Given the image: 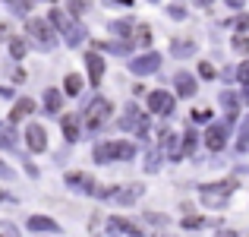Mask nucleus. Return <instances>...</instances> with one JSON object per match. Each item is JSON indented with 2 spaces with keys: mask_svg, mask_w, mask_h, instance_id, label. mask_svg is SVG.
<instances>
[{
  "mask_svg": "<svg viewBox=\"0 0 249 237\" xmlns=\"http://www.w3.org/2000/svg\"><path fill=\"white\" fill-rule=\"evenodd\" d=\"M133 155H136V146H133V142H120V139L101 142V146L91 149V158H95L98 164H107V161H114V158H120V161H129Z\"/></svg>",
  "mask_w": 249,
  "mask_h": 237,
  "instance_id": "nucleus-1",
  "label": "nucleus"
},
{
  "mask_svg": "<svg viewBox=\"0 0 249 237\" xmlns=\"http://www.w3.org/2000/svg\"><path fill=\"white\" fill-rule=\"evenodd\" d=\"M142 193H145V183H126V187H117V190H104V199L120 202V206H133Z\"/></svg>",
  "mask_w": 249,
  "mask_h": 237,
  "instance_id": "nucleus-2",
  "label": "nucleus"
},
{
  "mask_svg": "<svg viewBox=\"0 0 249 237\" xmlns=\"http://www.w3.org/2000/svg\"><path fill=\"white\" fill-rule=\"evenodd\" d=\"M110 111H114V108H110L107 98H101V95L91 98L89 108H85V120H89V127H91V130H98V127H101V123L110 117Z\"/></svg>",
  "mask_w": 249,
  "mask_h": 237,
  "instance_id": "nucleus-3",
  "label": "nucleus"
},
{
  "mask_svg": "<svg viewBox=\"0 0 249 237\" xmlns=\"http://www.w3.org/2000/svg\"><path fill=\"white\" fill-rule=\"evenodd\" d=\"M25 29H29V35L35 38L38 44H41V48H54L57 44V38H54V32H51V22H44V19H38V16H32L29 19V25H25Z\"/></svg>",
  "mask_w": 249,
  "mask_h": 237,
  "instance_id": "nucleus-4",
  "label": "nucleus"
},
{
  "mask_svg": "<svg viewBox=\"0 0 249 237\" xmlns=\"http://www.w3.org/2000/svg\"><path fill=\"white\" fill-rule=\"evenodd\" d=\"M67 183H70L73 190H79V193H89V196H104V190L98 187V180H91L89 174H79V171L67 174Z\"/></svg>",
  "mask_w": 249,
  "mask_h": 237,
  "instance_id": "nucleus-5",
  "label": "nucleus"
},
{
  "mask_svg": "<svg viewBox=\"0 0 249 237\" xmlns=\"http://www.w3.org/2000/svg\"><path fill=\"white\" fill-rule=\"evenodd\" d=\"M107 234L110 237H145L139 225H133V221H126V218H117V215L107 218Z\"/></svg>",
  "mask_w": 249,
  "mask_h": 237,
  "instance_id": "nucleus-6",
  "label": "nucleus"
},
{
  "mask_svg": "<svg viewBox=\"0 0 249 237\" xmlns=\"http://www.w3.org/2000/svg\"><path fill=\"white\" fill-rule=\"evenodd\" d=\"M158 67H161V57L155 54V51H148V54L133 57V60H129V70H133L136 76H148V73H155Z\"/></svg>",
  "mask_w": 249,
  "mask_h": 237,
  "instance_id": "nucleus-7",
  "label": "nucleus"
},
{
  "mask_svg": "<svg viewBox=\"0 0 249 237\" xmlns=\"http://www.w3.org/2000/svg\"><path fill=\"white\" fill-rule=\"evenodd\" d=\"M148 108H152L155 114H174V95H170L167 89H155L152 95H148Z\"/></svg>",
  "mask_w": 249,
  "mask_h": 237,
  "instance_id": "nucleus-8",
  "label": "nucleus"
},
{
  "mask_svg": "<svg viewBox=\"0 0 249 237\" xmlns=\"http://www.w3.org/2000/svg\"><path fill=\"white\" fill-rule=\"evenodd\" d=\"M25 142H29L32 152H44L48 149V133H44L41 123H29L25 127Z\"/></svg>",
  "mask_w": 249,
  "mask_h": 237,
  "instance_id": "nucleus-9",
  "label": "nucleus"
},
{
  "mask_svg": "<svg viewBox=\"0 0 249 237\" xmlns=\"http://www.w3.org/2000/svg\"><path fill=\"white\" fill-rule=\"evenodd\" d=\"M193 54H196V38L186 35L170 38V57H193Z\"/></svg>",
  "mask_w": 249,
  "mask_h": 237,
  "instance_id": "nucleus-10",
  "label": "nucleus"
},
{
  "mask_svg": "<svg viewBox=\"0 0 249 237\" xmlns=\"http://www.w3.org/2000/svg\"><path fill=\"white\" fill-rule=\"evenodd\" d=\"M29 231H35V234H57L60 225H57L54 218H48V215H32L29 218Z\"/></svg>",
  "mask_w": 249,
  "mask_h": 237,
  "instance_id": "nucleus-11",
  "label": "nucleus"
},
{
  "mask_svg": "<svg viewBox=\"0 0 249 237\" xmlns=\"http://www.w3.org/2000/svg\"><path fill=\"white\" fill-rule=\"evenodd\" d=\"M85 67H89L91 85H98V82H101V76H104V57L98 54V51H91V54H85Z\"/></svg>",
  "mask_w": 249,
  "mask_h": 237,
  "instance_id": "nucleus-12",
  "label": "nucleus"
},
{
  "mask_svg": "<svg viewBox=\"0 0 249 237\" xmlns=\"http://www.w3.org/2000/svg\"><path fill=\"white\" fill-rule=\"evenodd\" d=\"M237 190V180H218V183H202L199 193H214V196H231Z\"/></svg>",
  "mask_w": 249,
  "mask_h": 237,
  "instance_id": "nucleus-13",
  "label": "nucleus"
},
{
  "mask_svg": "<svg viewBox=\"0 0 249 237\" xmlns=\"http://www.w3.org/2000/svg\"><path fill=\"white\" fill-rule=\"evenodd\" d=\"M205 142H208L212 152H221V149L227 146V127H212V130H208V136H205Z\"/></svg>",
  "mask_w": 249,
  "mask_h": 237,
  "instance_id": "nucleus-14",
  "label": "nucleus"
},
{
  "mask_svg": "<svg viewBox=\"0 0 249 237\" xmlns=\"http://www.w3.org/2000/svg\"><path fill=\"white\" fill-rule=\"evenodd\" d=\"M164 155L170 158V161H180L183 152H180V142H177V133H170V130H164Z\"/></svg>",
  "mask_w": 249,
  "mask_h": 237,
  "instance_id": "nucleus-15",
  "label": "nucleus"
},
{
  "mask_svg": "<svg viewBox=\"0 0 249 237\" xmlns=\"http://www.w3.org/2000/svg\"><path fill=\"white\" fill-rule=\"evenodd\" d=\"M60 108H63V95L57 89H48L44 92V111H48V114H57Z\"/></svg>",
  "mask_w": 249,
  "mask_h": 237,
  "instance_id": "nucleus-16",
  "label": "nucleus"
},
{
  "mask_svg": "<svg viewBox=\"0 0 249 237\" xmlns=\"http://www.w3.org/2000/svg\"><path fill=\"white\" fill-rule=\"evenodd\" d=\"M177 92H180L183 98L196 95V79L189 76V73H177Z\"/></svg>",
  "mask_w": 249,
  "mask_h": 237,
  "instance_id": "nucleus-17",
  "label": "nucleus"
},
{
  "mask_svg": "<svg viewBox=\"0 0 249 237\" xmlns=\"http://www.w3.org/2000/svg\"><path fill=\"white\" fill-rule=\"evenodd\" d=\"M32 111H35V101H32V98H19V101H16V108H13V114H10V120H19V117H29Z\"/></svg>",
  "mask_w": 249,
  "mask_h": 237,
  "instance_id": "nucleus-18",
  "label": "nucleus"
},
{
  "mask_svg": "<svg viewBox=\"0 0 249 237\" xmlns=\"http://www.w3.org/2000/svg\"><path fill=\"white\" fill-rule=\"evenodd\" d=\"M79 89H82V76H79V73H70L67 79H63V92H67L70 98L79 95Z\"/></svg>",
  "mask_w": 249,
  "mask_h": 237,
  "instance_id": "nucleus-19",
  "label": "nucleus"
},
{
  "mask_svg": "<svg viewBox=\"0 0 249 237\" xmlns=\"http://www.w3.org/2000/svg\"><path fill=\"white\" fill-rule=\"evenodd\" d=\"M63 136H67V142L79 139V123H76V117H63Z\"/></svg>",
  "mask_w": 249,
  "mask_h": 237,
  "instance_id": "nucleus-20",
  "label": "nucleus"
},
{
  "mask_svg": "<svg viewBox=\"0 0 249 237\" xmlns=\"http://www.w3.org/2000/svg\"><path fill=\"white\" fill-rule=\"evenodd\" d=\"M51 22H54L57 29L63 32V35H67V32H70V25H73V22H70V16H67L63 10H51Z\"/></svg>",
  "mask_w": 249,
  "mask_h": 237,
  "instance_id": "nucleus-21",
  "label": "nucleus"
},
{
  "mask_svg": "<svg viewBox=\"0 0 249 237\" xmlns=\"http://www.w3.org/2000/svg\"><path fill=\"white\" fill-rule=\"evenodd\" d=\"M82 41H85V29H82V25H70L67 44H70V48H76V44H82Z\"/></svg>",
  "mask_w": 249,
  "mask_h": 237,
  "instance_id": "nucleus-22",
  "label": "nucleus"
},
{
  "mask_svg": "<svg viewBox=\"0 0 249 237\" xmlns=\"http://www.w3.org/2000/svg\"><path fill=\"white\" fill-rule=\"evenodd\" d=\"M221 104H224L227 108V114H237V95H233V92H221Z\"/></svg>",
  "mask_w": 249,
  "mask_h": 237,
  "instance_id": "nucleus-23",
  "label": "nucleus"
},
{
  "mask_svg": "<svg viewBox=\"0 0 249 237\" xmlns=\"http://www.w3.org/2000/svg\"><path fill=\"white\" fill-rule=\"evenodd\" d=\"M202 225H218V221H205V218H199V215H186V218H183V228H186V231L202 228Z\"/></svg>",
  "mask_w": 249,
  "mask_h": 237,
  "instance_id": "nucleus-24",
  "label": "nucleus"
},
{
  "mask_svg": "<svg viewBox=\"0 0 249 237\" xmlns=\"http://www.w3.org/2000/svg\"><path fill=\"white\" fill-rule=\"evenodd\" d=\"M6 3H10V10L16 13V16H25V13H29V0H6Z\"/></svg>",
  "mask_w": 249,
  "mask_h": 237,
  "instance_id": "nucleus-25",
  "label": "nucleus"
},
{
  "mask_svg": "<svg viewBox=\"0 0 249 237\" xmlns=\"http://www.w3.org/2000/svg\"><path fill=\"white\" fill-rule=\"evenodd\" d=\"M145 158H148V161H145V171H148V174H155V171L161 168V155L158 152H148Z\"/></svg>",
  "mask_w": 249,
  "mask_h": 237,
  "instance_id": "nucleus-26",
  "label": "nucleus"
},
{
  "mask_svg": "<svg viewBox=\"0 0 249 237\" xmlns=\"http://www.w3.org/2000/svg\"><path fill=\"white\" fill-rule=\"evenodd\" d=\"M145 221H148V225H167V215L164 212H145Z\"/></svg>",
  "mask_w": 249,
  "mask_h": 237,
  "instance_id": "nucleus-27",
  "label": "nucleus"
},
{
  "mask_svg": "<svg viewBox=\"0 0 249 237\" xmlns=\"http://www.w3.org/2000/svg\"><path fill=\"white\" fill-rule=\"evenodd\" d=\"M16 146V139H13V130H3L0 133V149H13Z\"/></svg>",
  "mask_w": 249,
  "mask_h": 237,
  "instance_id": "nucleus-28",
  "label": "nucleus"
},
{
  "mask_svg": "<svg viewBox=\"0 0 249 237\" xmlns=\"http://www.w3.org/2000/svg\"><path fill=\"white\" fill-rule=\"evenodd\" d=\"M10 51H13V57H25V41L13 38V41H10Z\"/></svg>",
  "mask_w": 249,
  "mask_h": 237,
  "instance_id": "nucleus-29",
  "label": "nucleus"
},
{
  "mask_svg": "<svg viewBox=\"0 0 249 237\" xmlns=\"http://www.w3.org/2000/svg\"><path fill=\"white\" fill-rule=\"evenodd\" d=\"M110 32H114V35H123V38H126V35H129V22H110Z\"/></svg>",
  "mask_w": 249,
  "mask_h": 237,
  "instance_id": "nucleus-30",
  "label": "nucleus"
},
{
  "mask_svg": "<svg viewBox=\"0 0 249 237\" xmlns=\"http://www.w3.org/2000/svg\"><path fill=\"white\" fill-rule=\"evenodd\" d=\"M233 48H237L240 54H249V38H243V35H237V38H233Z\"/></svg>",
  "mask_w": 249,
  "mask_h": 237,
  "instance_id": "nucleus-31",
  "label": "nucleus"
},
{
  "mask_svg": "<svg viewBox=\"0 0 249 237\" xmlns=\"http://www.w3.org/2000/svg\"><path fill=\"white\" fill-rule=\"evenodd\" d=\"M237 76H240V82H243V85H249V60H243V63H240Z\"/></svg>",
  "mask_w": 249,
  "mask_h": 237,
  "instance_id": "nucleus-32",
  "label": "nucleus"
},
{
  "mask_svg": "<svg viewBox=\"0 0 249 237\" xmlns=\"http://www.w3.org/2000/svg\"><path fill=\"white\" fill-rule=\"evenodd\" d=\"M246 146H249V117L243 123V133H240V149H246Z\"/></svg>",
  "mask_w": 249,
  "mask_h": 237,
  "instance_id": "nucleus-33",
  "label": "nucleus"
},
{
  "mask_svg": "<svg viewBox=\"0 0 249 237\" xmlns=\"http://www.w3.org/2000/svg\"><path fill=\"white\" fill-rule=\"evenodd\" d=\"M199 73L205 79H214V67H212V63H199Z\"/></svg>",
  "mask_w": 249,
  "mask_h": 237,
  "instance_id": "nucleus-34",
  "label": "nucleus"
},
{
  "mask_svg": "<svg viewBox=\"0 0 249 237\" xmlns=\"http://www.w3.org/2000/svg\"><path fill=\"white\" fill-rule=\"evenodd\" d=\"M208 117H212V111H193V120L196 123H205Z\"/></svg>",
  "mask_w": 249,
  "mask_h": 237,
  "instance_id": "nucleus-35",
  "label": "nucleus"
},
{
  "mask_svg": "<svg viewBox=\"0 0 249 237\" xmlns=\"http://www.w3.org/2000/svg\"><path fill=\"white\" fill-rule=\"evenodd\" d=\"M70 10H73L76 16H82V10H85V6H82V0H70Z\"/></svg>",
  "mask_w": 249,
  "mask_h": 237,
  "instance_id": "nucleus-36",
  "label": "nucleus"
},
{
  "mask_svg": "<svg viewBox=\"0 0 249 237\" xmlns=\"http://www.w3.org/2000/svg\"><path fill=\"white\" fill-rule=\"evenodd\" d=\"M0 177H3V180H13V168H6L3 161H0Z\"/></svg>",
  "mask_w": 249,
  "mask_h": 237,
  "instance_id": "nucleus-37",
  "label": "nucleus"
},
{
  "mask_svg": "<svg viewBox=\"0 0 249 237\" xmlns=\"http://www.w3.org/2000/svg\"><path fill=\"white\" fill-rule=\"evenodd\" d=\"M170 16H174V19H183V16H186V10H183V6H170Z\"/></svg>",
  "mask_w": 249,
  "mask_h": 237,
  "instance_id": "nucleus-38",
  "label": "nucleus"
},
{
  "mask_svg": "<svg viewBox=\"0 0 249 237\" xmlns=\"http://www.w3.org/2000/svg\"><path fill=\"white\" fill-rule=\"evenodd\" d=\"M243 3H246V0H227V6H233V10H240Z\"/></svg>",
  "mask_w": 249,
  "mask_h": 237,
  "instance_id": "nucleus-39",
  "label": "nucleus"
},
{
  "mask_svg": "<svg viewBox=\"0 0 249 237\" xmlns=\"http://www.w3.org/2000/svg\"><path fill=\"white\" fill-rule=\"evenodd\" d=\"M243 101L249 104V85H246V89H243Z\"/></svg>",
  "mask_w": 249,
  "mask_h": 237,
  "instance_id": "nucleus-40",
  "label": "nucleus"
},
{
  "mask_svg": "<svg viewBox=\"0 0 249 237\" xmlns=\"http://www.w3.org/2000/svg\"><path fill=\"white\" fill-rule=\"evenodd\" d=\"M196 3H199V6H212V0H196Z\"/></svg>",
  "mask_w": 249,
  "mask_h": 237,
  "instance_id": "nucleus-41",
  "label": "nucleus"
},
{
  "mask_svg": "<svg viewBox=\"0 0 249 237\" xmlns=\"http://www.w3.org/2000/svg\"><path fill=\"white\" fill-rule=\"evenodd\" d=\"M221 237H233V234H231V231H224V234H221Z\"/></svg>",
  "mask_w": 249,
  "mask_h": 237,
  "instance_id": "nucleus-42",
  "label": "nucleus"
},
{
  "mask_svg": "<svg viewBox=\"0 0 249 237\" xmlns=\"http://www.w3.org/2000/svg\"><path fill=\"white\" fill-rule=\"evenodd\" d=\"M155 237H170V234H155Z\"/></svg>",
  "mask_w": 249,
  "mask_h": 237,
  "instance_id": "nucleus-43",
  "label": "nucleus"
},
{
  "mask_svg": "<svg viewBox=\"0 0 249 237\" xmlns=\"http://www.w3.org/2000/svg\"><path fill=\"white\" fill-rule=\"evenodd\" d=\"M123 3H126V6H129V3H133V0H123Z\"/></svg>",
  "mask_w": 249,
  "mask_h": 237,
  "instance_id": "nucleus-44",
  "label": "nucleus"
},
{
  "mask_svg": "<svg viewBox=\"0 0 249 237\" xmlns=\"http://www.w3.org/2000/svg\"><path fill=\"white\" fill-rule=\"evenodd\" d=\"M0 199H3V193H0Z\"/></svg>",
  "mask_w": 249,
  "mask_h": 237,
  "instance_id": "nucleus-45",
  "label": "nucleus"
}]
</instances>
